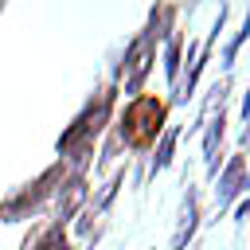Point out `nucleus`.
I'll list each match as a JSON object with an SVG mask.
<instances>
[{
    "instance_id": "nucleus-1",
    "label": "nucleus",
    "mask_w": 250,
    "mask_h": 250,
    "mask_svg": "<svg viewBox=\"0 0 250 250\" xmlns=\"http://www.w3.org/2000/svg\"><path fill=\"white\" fill-rule=\"evenodd\" d=\"M117 82H102L94 86V94L82 102V109L70 117V125L62 129V137L55 141V152L59 160L70 168V172H86L90 160H94V148H98V137L105 133L113 109H117Z\"/></svg>"
},
{
    "instance_id": "nucleus-2",
    "label": "nucleus",
    "mask_w": 250,
    "mask_h": 250,
    "mask_svg": "<svg viewBox=\"0 0 250 250\" xmlns=\"http://www.w3.org/2000/svg\"><path fill=\"white\" fill-rule=\"evenodd\" d=\"M164 129H168V98H160V94H137L117 113L113 137L121 141V148L145 156V152H152V145H156V137Z\"/></svg>"
},
{
    "instance_id": "nucleus-3",
    "label": "nucleus",
    "mask_w": 250,
    "mask_h": 250,
    "mask_svg": "<svg viewBox=\"0 0 250 250\" xmlns=\"http://www.w3.org/2000/svg\"><path fill=\"white\" fill-rule=\"evenodd\" d=\"M66 164L62 160H55L51 168H43L35 180H27L23 188H16L4 203H0V223H23V219H39L47 207H51V199H55V191L62 188V180H66Z\"/></svg>"
},
{
    "instance_id": "nucleus-4",
    "label": "nucleus",
    "mask_w": 250,
    "mask_h": 250,
    "mask_svg": "<svg viewBox=\"0 0 250 250\" xmlns=\"http://www.w3.org/2000/svg\"><path fill=\"white\" fill-rule=\"evenodd\" d=\"M242 191H246V152L238 148V152H230V160H227V164L219 168V176H215V219H219L230 203H238Z\"/></svg>"
},
{
    "instance_id": "nucleus-5",
    "label": "nucleus",
    "mask_w": 250,
    "mask_h": 250,
    "mask_svg": "<svg viewBox=\"0 0 250 250\" xmlns=\"http://www.w3.org/2000/svg\"><path fill=\"white\" fill-rule=\"evenodd\" d=\"M86 199H90V176L86 172H66V180H62V188L55 191V199H51V219L55 223H74L78 219V211L86 207Z\"/></svg>"
},
{
    "instance_id": "nucleus-6",
    "label": "nucleus",
    "mask_w": 250,
    "mask_h": 250,
    "mask_svg": "<svg viewBox=\"0 0 250 250\" xmlns=\"http://www.w3.org/2000/svg\"><path fill=\"white\" fill-rule=\"evenodd\" d=\"M223 137H227V102L215 105L211 117L203 121V164L211 180L219 176V164H223Z\"/></svg>"
},
{
    "instance_id": "nucleus-7",
    "label": "nucleus",
    "mask_w": 250,
    "mask_h": 250,
    "mask_svg": "<svg viewBox=\"0 0 250 250\" xmlns=\"http://www.w3.org/2000/svg\"><path fill=\"white\" fill-rule=\"evenodd\" d=\"M199 219H203V199H199V188L188 184V195H184V203H180V219H176V230H172L168 250H184L188 238L199 230Z\"/></svg>"
},
{
    "instance_id": "nucleus-8",
    "label": "nucleus",
    "mask_w": 250,
    "mask_h": 250,
    "mask_svg": "<svg viewBox=\"0 0 250 250\" xmlns=\"http://www.w3.org/2000/svg\"><path fill=\"white\" fill-rule=\"evenodd\" d=\"M20 250H70V234H66V227L55 223V219H35L31 230L23 234Z\"/></svg>"
},
{
    "instance_id": "nucleus-9",
    "label": "nucleus",
    "mask_w": 250,
    "mask_h": 250,
    "mask_svg": "<svg viewBox=\"0 0 250 250\" xmlns=\"http://www.w3.org/2000/svg\"><path fill=\"white\" fill-rule=\"evenodd\" d=\"M184 43H188V31L176 23L168 31V39H164V78H168V90L176 86V78L184 70Z\"/></svg>"
},
{
    "instance_id": "nucleus-10",
    "label": "nucleus",
    "mask_w": 250,
    "mask_h": 250,
    "mask_svg": "<svg viewBox=\"0 0 250 250\" xmlns=\"http://www.w3.org/2000/svg\"><path fill=\"white\" fill-rule=\"evenodd\" d=\"M176 141H180V125H168V129L156 137V145H152V156H148V172H145V176H156V172H164V168L172 164Z\"/></svg>"
},
{
    "instance_id": "nucleus-11",
    "label": "nucleus",
    "mask_w": 250,
    "mask_h": 250,
    "mask_svg": "<svg viewBox=\"0 0 250 250\" xmlns=\"http://www.w3.org/2000/svg\"><path fill=\"white\" fill-rule=\"evenodd\" d=\"M246 35H250V16L242 20V27H238V31L230 35V43L223 47V70H227V74H230V66H234V59H238V47L246 43Z\"/></svg>"
},
{
    "instance_id": "nucleus-12",
    "label": "nucleus",
    "mask_w": 250,
    "mask_h": 250,
    "mask_svg": "<svg viewBox=\"0 0 250 250\" xmlns=\"http://www.w3.org/2000/svg\"><path fill=\"white\" fill-rule=\"evenodd\" d=\"M94 238H98V234H90V242H86V250H94Z\"/></svg>"
}]
</instances>
